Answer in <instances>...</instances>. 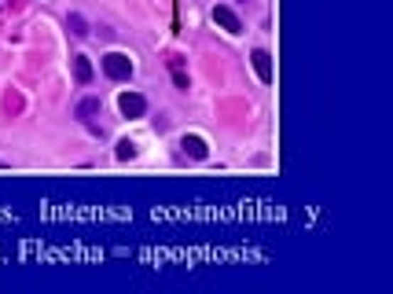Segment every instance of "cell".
Masks as SVG:
<instances>
[{
    "mask_svg": "<svg viewBox=\"0 0 393 294\" xmlns=\"http://www.w3.org/2000/svg\"><path fill=\"white\" fill-rule=\"evenodd\" d=\"M103 74L111 81H129L133 77V59H129L125 52H107L103 55Z\"/></svg>",
    "mask_w": 393,
    "mask_h": 294,
    "instance_id": "1",
    "label": "cell"
},
{
    "mask_svg": "<svg viewBox=\"0 0 393 294\" xmlns=\"http://www.w3.org/2000/svg\"><path fill=\"white\" fill-rule=\"evenodd\" d=\"M118 111H122L125 118H144V114H147V99H144L140 92H122V96H118Z\"/></svg>",
    "mask_w": 393,
    "mask_h": 294,
    "instance_id": "2",
    "label": "cell"
},
{
    "mask_svg": "<svg viewBox=\"0 0 393 294\" xmlns=\"http://www.w3.org/2000/svg\"><path fill=\"white\" fill-rule=\"evenodd\" d=\"M213 23H217V26H225L228 33H243V23H239V15H235L232 8H225V4H217V8H213Z\"/></svg>",
    "mask_w": 393,
    "mask_h": 294,
    "instance_id": "3",
    "label": "cell"
},
{
    "mask_svg": "<svg viewBox=\"0 0 393 294\" xmlns=\"http://www.w3.org/2000/svg\"><path fill=\"white\" fill-rule=\"evenodd\" d=\"M250 59H254V70H257V77H261V81H265V85H269V81H272V55H269L265 48H257V52H254Z\"/></svg>",
    "mask_w": 393,
    "mask_h": 294,
    "instance_id": "4",
    "label": "cell"
},
{
    "mask_svg": "<svg viewBox=\"0 0 393 294\" xmlns=\"http://www.w3.org/2000/svg\"><path fill=\"white\" fill-rule=\"evenodd\" d=\"M181 147H184V155L199 158V162L210 155V151H206V140H203V136H184V140H181Z\"/></svg>",
    "mask_w": 393,
    "mask_h": 294,
    "instance_id": "5",
    "label": "cell"
},
{
    "mask_svg": "<svg viewBox=\"0 0 393 294\" xmlns=\"http://www.w3.org/2000/svg\"><path fill=\"white\" fill-rule=\"evenodd\" d=\"M74 81H77V85H89V81H92V62H89V55H74Z\"/></svg>",
    "mask_w": 393,
    "mask_h": 294,
    "instance_id": "6",
    "label": "cell"
},
{
    "mask_svg": "<svg viewBox=\"0 0 393 294\" xmlns=\"http://www.w3.org/2000/svg\"><path fill=\"white\" fill-rule=\"evenodd\" d=\"M92 114H99V99H96V96H89V99L77 103V118H81V121H89Z\"/></svg>",
    "mask_w": 393,
    "mask_h": 294,
    "instance_id": "7",
    "label": "cell"
},
{
    "mask_svg": "<svg viewBox=\"0 0 393 294\" xmlns=\"http://www.w3.org/2000/svg\"><path fill=\"white\" fill-rule=\"evenodd\" d=\"M67 30H70L74 37H89V23H85L81 15H67Z\"/></svg>",
    "mask_w": 393,
    "mask_h": 294,
    "instance_id": "8",
    "label": "cell"
},
{
    "mask_svg": "<svg viewBox=\"0 0 393 294\" xmlns=\"http://www.w3.org/2000/svg\"><path fill=\"white\" fill-rule=\"evenodd\" d=\"M118 158H122V162L136 158V143H133V140H122V143H118Z\"/></svg>",
    "mask_w": 393,
    "mask_h": 294,
    "instance_id": "9",
    "label": "cell"
}]
</instances>
